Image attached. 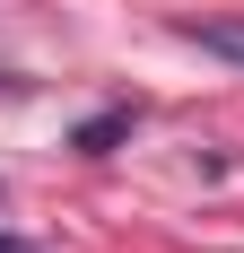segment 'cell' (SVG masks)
<instances>
[{"label": "cell", "mask_w": 244, "mask_h": 253, "mask_svg": "<svg viewBox=\"0 0 244 253\" xmlns=\"http://www.w3.org/2000/svg\"><path fill=\"white\" fill-rule=\"evenodd\" d=\"M201 52H218V61H244V18H209V26H183Z\"/></svg>", "instance_id": "cell-1"}, {"label": "cell", "mask_w": 244, "mask_h": 253, "mask_svg": "<svg viewBox=\"0 0 244 253\" xmlns=\"http://www.w3.org/2000/svg\"><path fill=\"white\" fill-rule=\"evenodd\" d=\"M0 253H44V245H26V236H9V227H0Z\"/></svg>", "instance_id": "cell-2"}]
</instances>
